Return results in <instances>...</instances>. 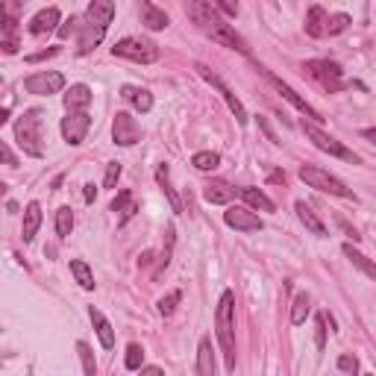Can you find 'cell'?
Returning a JSON list of instances; mask_svg holds the SVG:
<instances>
[{"label":"cell","instance_id":"cell-1","mask_svg":"<svg viewBox=\"0 0 376 376\" xmlns=\"http://www.w3.org/2000/svg\"><path fill=\"white\" fill-rule=\"evenodd\" d=\"M185 15L197 24V30H200V33L209 35L212 42H218L221 47L238 50V53H250L247 42L235 33L232 24H227V21H223V18L218 15L215 6H212V3H203V0H191V3L185 6Z\"/></svg>","mask_w":376,"mask_h":376},{"label":"cell","instance_id":"cell-2","mask_svg":"<svg viewBox=\"0 0 376 376\" xmlns=\"http://www.w3.org/2000/svg\"><path fill=\"white\" fill-rule=\"evenodd\" d=\"M112 18H115V3H109V0H92L89 9H85V18L80 24V47H77L80 56L92 53V50L103 42Z\"/></svg>","mask_w":376,"mask_h":376},{"label":"cell","instance_id":"cell-3","mask_svg":"<svg viewBox=\"0 0 376 376\" xmlns=\"http://www.w3.org/2000/svg\"><path fill=\"white\" fill-rule=\"evenodd\" d=\"M215 335L221 344V356L227 370H235V294L223 291L215 311Z\"/></svg>","mask_w":376,"mask_h":376},{"label":"cell","instance_id":"cell-4","mask_svg":"<svg viewBox=\"0 0 376 376\" xmlns=\"http://www.w3.org/2000/svg\"><path fill=\"white\" fill-rule=\"evenodd\" d=\"M15 142L27 156L33 159L44 156V112L42 109H27L15 121Z\"/></svg>","mask_w":376,"mask_h":376},{"label":"cell","instance_id":"cell-5","mask_svg":"<svg viewBox=\"0 0 376 376\" xmlns=\"http://www.w3.org/2000/svg\"><path fill=\"white\" fill-rule=\"evenodd\" d=\"M112 56L139 62V65H150V62L159 59V44L150 42V39H142V35H127V39L115 42V47H112Z\"/></svg>","mask_w":376,"mask_h":376},{"label":"cell","instance_id":"cell-6","mask_svg":"<svg viewBox=\"0 0 376 376\" xmlns=\"http://www.w3.org/2000/svg\"><path fill=\"white\" fill-rule=\"evenodd\" d=\"M300 180H303L309 188H318V191H323V194H335V197H353V191L338 180V177H332L330 171H323V168H315V165H303L300 168Z\"/></svg>","mask_w":376,"mask_h":376},{"label":"cell","instance_id":"cell-7","mask_svg":"<svg viewBox=\"0 0 376 376\" xmlns=\"http://www.w3.org/2000/svg\"><path fill=\"white\" fill-rule=\"evenodd\" d=\"M306 71L315 77L323 89H330V92H338V89H344V71L338 62H330V59H311L306 62Z\"/></svg>","mask_w":376,"mask_h":376},{"label":"cell","instance_id":"cell-8","mask_svg":"<svg viewBox=\"0 0 376 376\" xmlns=\"http://www.w3.org/2000/svg\"><path fill=\"white\" fill-rule=\"evenodd\" d=\"M259 74H262V77H265V80H268V83L273 85V89H277V92H280V94H282V97H285L288 103H291L297 112H303V115H306V118H311V121H323V115H321V112H318L315 106H311L306 97H300V94H297V92H294L291 85H288V83H282V80L277 77V74H271L268 68H259Z\"/></svg>","mask_w":376,"mask_h":376},{"label":"cell","instance_id":"cell-9","mask_svg":"<svg viewBox=\"0 0 376 376\" xmlns=\"http://www.w3.org/2000/svg\"><path fill=\"white\" fill-rule=\"evenodd\" d=\"M303 133L309 135L311 142H315V147H318V150H323V153L338 156V159H347V162H353V165L359 162V156H356V153H350V150H347L341 142H335L330 133H323V130L318 127V123H306V121H303Z\"/></svg>","mask_w":376,"mask_h":376},{"label":"cell","instance_id":"cell-10","mask_svg":"<svg viewBox=\"0 0 376 376\" xmlns=\"http://www.w3.org/2000/svg\"><path fill=\"white\" fill-rule=\"evenodd\" d=\"M139 139H142L139 121H135L130 112H118V115L112 118V142L118 147H133V144H139Z\"/></svg>","mask_w":376,"mask_h":376},{"label":"cell","instance_id":"cell-11","mask_svg":"<svg viewBox=\"0 0 376 376\" xmlns=\"http://www.w3.org/2000/svg\"><path fill=\"white\" fill-rule=\"evenodd\" d=\"M62 139H65L71 147H80L85 142V135L92 130V118L89 112H68L65 118H62Z\"/></svg>","mask_w":376,"mask_h":376},{"label":"cell","instance_id":"cell-12","mask_svg":"<svg viewBox=\"0 0 376 376\" xmlns=\"http://www.w3.org/2000/svg\"><path fill=\"white\" fill-rule=\"evenodd\" d=\"M24 89H27L30 94L50 97V94L65 89V77H62L59 71H39V74H33V77L24 80Z\"/></svg>","mask_w":376,"mask_h":376},{"label":"cell","instance_id":"cell-13","mask_svg":"<svg viewBox=\"0 0 376 376\" xmlns=\"http://www.w3.org/2000/svg\"><path fill=\"white\" fill-rule=\"evenodd\" d=\"M197 74H200V77H203L209 85H215V89L223 94V100H227V106L232 109V115H235V121L238 123H241V127H244V123H247V109H244V103H241V100H238L230 89H227V83H223L221 77H218V74H212L206 65H197Z\"/></svg>","mask_w":376,"mask_h":376},{"label":"cell","instance_id":"cell-14","mask_svg":"<svg viewBox=\"0 0 376 376\" xmlns=\"http://www.w3.org/2000/svg\"><path fill=\"white\" fill-rule=\"evenodd\" d=\"M223 221H227V227H232L238 232H259L262 227H265L262 218L247 206H230L227 212H223Z\"/></svg>","mask_w":376,"mask_h":376},{"label":"cell","instance_id":"cell-15","mask_svg":"<svg viewBox=\"0 0 376 376\" xmlns=\"http://www.w3.org/2000/svg\"><path fill=\"white\" fill-rule=\"evenodd\" d=\"M59 21H62L59 9H56V6H47V9L35 12V15L30 18L27 30H30L33 35H44V33H50V30H56V24H59Z\"/></svg>","mask_w":376,"mask_h":376},{"label":"cell","instance_id":"cell-16","mask_svg":"<svg viewBox=\"0 0 376 376\" xmlns=\"http://www.w3.org/2000/svg\"><path fill=\"white\" fill-rule=\"evenodd\" d=\"M232 197H235V188L230 182L215 180V182H209L203 188V200L212 203V206H227V203H232Z\"/></svg>","mask_w":376,"mask_h":376},{"label":"cell","instance_id":"cell-17","mask_svg":"<svg viewBox=\"0 0 376 376\" xmlns=\"http://www.w3.org/2000/svg\"><path fill=\"white\" fill-rule=\"evenodd\" d=\"M297 218H300V223H303V227L309 230V232H315V235H327V223H323L318 215H315V209H311L309 203H306V200H297Z\"/></svg>","mask_w":376,"mask_h":376},{"label":"cell","instance_id":"cell-18","mask_svg":"<svg viewBox=\"0 0 376 376\" xmlns=\"http://www.w3.org/2000/svg\"><path fill=\"white\" fill-rule=\"evenodd\" d=\"M89 106H92V89L89 85H83V83L71 85L68 94H65V109L68 112H85Z\"/></svg>","mask_w":376,"mask_h":376},{"label":"cell","instance_id":"cell-19","mask_svg":"<svg viewBox=\"0 0 376 376\" xmlns=\"http://www.w3.org/2000/svg\"><path fill=\"white\" fill-rule=\"evenodd\" d=\"M142 24L147 30H165L171 18H168V12L165 9H159L156 3H150V0H144L142 3Z\"/></svg>","mask_w":376,"mask_h":376},{"label":"cell","instance_id":"cell-20","mask_svg":"<svg viewBox=\"0 0 376 376\" xmlns=\"http://www.w3.org/2000/svg\"><path fill=\"white\" fill-rule=\"evenodd\" d=\"M238 194H241V200L250 209H259V212H273V209H277V203H273V200L262 191V188L247 185V188H238Z\"/></svg>","mask_w":376,"mask_h":376},{"label":"cell","instance_id":"cell-21","mask_svg":"<svg viewBox=\"0 0 376 376\" xmlns=\"http://www.w3.org/2000/svg\"><path fill=\"white\" fill-rule=\"evenodd\" d=\"M39 227H42V203H27V209H24V230H21V235H24V241H33L35 238V232H39Z\"/></svg>","mask_w":376,"mask_h":376},{"label":"cell","instance_id":"cell-22","mask_svg":"<svg viewBox=\"0 0 376 376\" xmlns=\"http://www.w3.org/2000/svg\"><path fill=\"white\" fill-rule=\"evenodd\" d=\"M156 182H159L162 191H165L173 215H182V203H180V197H177V191H173V185H171V171H168V165H159V168H156Z\"/></svg>","mask_w":376,"mask_h":376},{"label":"cell","instance_id":"cell-23","mask_svg":"<svg viewBox=\"0 0 376 376\" xmlns=\"http://www.w3.org/2000/svg\"><path fill=\"white\" fill-rule=\"evenodd\" d=\"M89 318H92V323H94V330H97V338H100V344H103L106 350L115 344V330H112V323L103 318V311L100 309H89Z\"/></svg>","mask_w":376,"mask_h":376},{"label":"cell","instance_id":"cell-24","mask_svg":"<svg viewBox=\"0 0 376 376\" xmlns=\"http://www.w3.org/2000/svg\"><path fill=\"white\" fill-rule=\"evenodd\" d=\"M197 376H218L215 373V353H212L209 338H203L197 347Z\"/></svg>","mask_w":376,"mask_h":376},{"label":"cell","instance_id":"cell-25","mask_svg":"<svg viewBox=\"0 0 376 376\" xmlns=\"http://www.w3.org/2000/svg\"><path fill=\"white\" fill-rule=\"evenodd\" d=\"M121 97L130 100V103L139 109V112H150L153 109V94H150L147 89H135V85H123L121 89Z\"/></svg>","mask_w":376,"mask_h":376},{"label":"cell","instance_id":"cell-26","mask_svg":"<svg viewBox=\"0 0 376 376\" xmlns=\"http://www.w3.org/2000/svg\"><path fill=\"white\" fill-rule=\"evenodd\" d=\"M344 256H347L350 262H353V265H356L361 273H365L368 280H376V268H373V262H370L365 253H359V250H356L353 244H344Z\"/></svg>","mask_w":376,"mask_h":376},{"label":"cell","instance_id":"cell-27","mask_svg":"<svg viewBox=\"0 0 376 376\" xmlns=\"http://www.w3.org/2000/svg\"><path fill=\"white\" fill-rule=\"evenodd\" d=\"M71 273H74V280L80 282L83 291H94V273L83 259H71Z\"/></svg>","mask_w":376,"mask_h":376},{"label":"cell","instance_id":"cell-28","mask_svg":"<svg viewBox=\"0 0 376 376\" xmlns=\"http://www.w3.org/2000/svg\"><path fill=\"white\" fill-rule=\"evenodd\" d=\"M323 24H327V12H323V6H311L309 15H306V33L311 35V39H321Z\"/></svg>","mask_w":376,"mask_h":376},{"label":"cell","instance_id":"cell-29","mask_svg":"<svg viewBox=\"0 0 376 376\" xmlns=\"http://www.w3.org/2000/svg\"><path fill=\"white\" fill-rule=\"evenodd\" d=\"M309 311H311V297H309L306 291H300V294L294 297V303H291V323H294V327L306 323Z\"/></svg>","mask_w":376,"mask_h":376},{"label":"cell","instance_id":"cell-30","mask_svg":"<svg viewBox=\"0 0 376 376\" xmlns=\"http://www.w3.org/2000/svg\"><path fill=\"white\" fill-rule=\"evenodd\" d=\"M191 165H194L197 171L209 173V171H215V168L221 165V156L215 153V150H200V153L191 156Z\"/></svg>","mask_w":376,"mask_h":376},{"label":"cell","instance_id":"cell-31","mask_svg":"<svg viewBox=\"0 0 376 376\" xmlns=\"http://www.w3.org/2000/svg\"><path fill=\"white\" fill-rule=\"evenodd\" d=\"M71 230H74V212H71V206H62L56 212V235L59 238H68Z\"/></svg>","mask_w":376,"mask_h":376},{"label":"cell","instance_id":"cell-32","mask_svg":"<svg viewBox=\"0 0 376 376\" xmlns=\"http://www.w3.org/2000/svg\"><path fill=\"white\" fill-rule=\"evenodd\" d=\"M347 27H350V15H344V12H335V15H327V24H323V33L338 35V33H344Z\"/></svg>","mask_w":376,"mask_h":376},{"label":"cell","instance_id":"cell-33","mask_svg":"<svg viewBox=\"0 0 376 376\" xmlns=\"http://www.w3.org/2000/svg\"><path fill=\"white\" fill-rule=\"evenodd\" d=\"M77 353H80V361H83V373L85 376H97V365H94V353H92V347L80 341L77 344Z\"/></svg>","mask_w":376,"mask_h":376},{"label":"cell","instance_id":"cell-34","mask_svg":"<svg viewBox=\"0 0 376 376\" xmlns=\"http://www.w3.org/2000/svg\"><path fill=\"white\" fill-rule=\"evenodd\" d=\"M180 300H182V291H168L165 297L159 300V315H162V318H171L173 311H177Z\"/></svg>","mask_w":376,"mask_h":376},{"label":"cell","instance_id":"cell-35","mask_svg":"<svg viewBox=\"0 0 376 376\" xmlns=\"http://www.w3.org/2000/svg\"><path fill=\"white\" fill-rule=\"evenodd\" d=\"M142 361H144V350L139 344H130L127 347V370H142Z\"/></svg>","mask_w":376,"mask_h":376},{"label":"cell","instance_id":"cell-36","mask_svg":"<svg viewBox=\"0 0 376 376\" xmlns=\"http://www.w3.org/2000/svg\"><path fill=\"white\" fill-rule=\"evenodd\" d=\"M121 162H109V165H106V177H103V185L106 188H115L118 185V180H121Z\"/></svg>","mask_w":376,"mask_h":376},{"label":"cell","instance_id":"cell-37","mask_svg":"<svg viewBox=\"0 0 376 376\" xmlns=\"http://www.w3.org/2000/svg\"><path fill=\"white\" fill-rule=\"evenodd\" d=\"M315 341H318V350L327 347V315L315 318Z\"/></svg>","mask_w":376,"mask_h":376},{"label":"cell","instance_id":"cell-38","mask_svg":"<svg viewBox=\"0 0 376 376\" xmlns=\"http://www.w3.org/2000/svg\"><path fill=\"white\" fill-rule=\"evenodd\" d=\"M0 162H3V165H9V168H18V156L12 153V147H9L6 142H0Z\"/></svg>","mask_w":376,"mask_h":376},{"label":"cell","instance_id":"cell-39","mask_svg":"<svg viewBox=\"0 0 376 376\" xmlns=\"http://www.w3.org/2000/svg\"><path fill=\"white\" fill-rule=\"evenodd\" d=\"M80 27V18L77 15H71L65 24H62V27H56V33H59V39H71V33Z\"/></svg>","mask_w":376,"mask_h":376},{"label":"cell","instance_id":"cell-40","mask_svg":"<svg viewBox=\"0 0 376 376\" xmlns=\"http://www.w3.org/2000/svg\"><path fill=\"white\" fill-rule=\"evenodd\" d=\"M53 56H59V47H47V50H39V53H30L27 62L35 65V62H44V59H53Z\"/></svg>","mask_w":376,"mask_h":376},{"label":"cell","instance_id":"cell-41","mask_svg":"<svg viewBox=\"0 0 376 376\" xmlns=\"http://www.w3.org/2000/svg\"><path fill=\"white\" fill-rule=\"evenodd\" d=\"M130 203H133V194L130 191H121L115 200H112V212H127Z\"/></svg>","mask_w":376,"mask_h":376},{"label":"cell","instance_id":"cell-42","mask_svg":"<svg viewBox=\"0 0 376 376\" xmlns=\"http://www.w3.org/2000/svg\"><path fill=\"white\" fill-rule=\"evenodd\" d=\"M338 368H341L344 373H359V359L356 356H341L338 359Z\"/></svg>","mask_w":376,"mask_h":376},{"label":"cell","instance_id":"cell-43","mask_svg":"<svg viewBox=\"0 0 376 376\" xmlns=\"http://www.w3.org/2000/svg\"><path fill=\"white\" fill-rule=\"evenodd\" d=\"M212 6H215L218 15H221V12H223V15H230V18L238 15V6H232V3H212Z\"/></svg>","mask_w":376,"mask_h":376},{"label":"cell","instance_id":"cell-44","mask_svg":"<svg viewBox=\"0 0 376 376\" xmlns=\"http://www.w3.org/2000/svg\"><path fill=\"white\" fill-rule=\"evenodd\" d=\"M0 50H3V53H18V42H15V39L0 42Z\"/></svg>","mask_w":376,"mask_h":376},{"label":"cell","instance_id":"cell-45","mask_svg":"<svg viewBox=\"0 0 376 376\" xmlns=\"http://www.w3.org/2000/svg\"><path fill=\"white\" fill-rule=\"evenodd\" d=\"M338 223H341V230H344V232H347V235H350V238H353V241H359V238H361V235H359V232H356V230H353V227H350V223H347V221H344V218H338Z\"/></svg>","mask_w":376,"mask_h":376},{"label":"cell","instance_id":"cell-46","mask_svg":"<svg viewBox=\"0 0 376 376\" xmlns=\"http://www.w3.org/2000/svg\"><path fill=\"white\" fill-rule=\"evenodd\" d=\"M259 127H262V130H265V135H268V139H271L273 144H277V135H273V130H271V123H268L265 118H259Z\"/></svg>","mask_w":376,"mask_h":376},{"label":"cell","instance_id":"cell-47","mask_svg":"<svg viewBox=\"0 0 376 376\" xmlns=\"http://www.w3.org/2000/svg\"><path fill=\"white\" fill-rule=\"evenodd\" d=\"M83 194H85V203H94V197H97V185H92V182H89V185H85V191H83Z\"/></svg>","mask_w":376,"mask_h":376},{"label":"cell","instance_id":"cell-48","mask_svg":"<svg viewBox=\"0 0 376 376\" xmlns=\"http://www.w3.org/2000/svg\"><path fill=\"white\" fill-rule=\"evenodd\" d=\"M268 182H285V173L282 171H273L271 177H268Z\"/></svg>","mask_w":376,"mask_h":376},{"label":"cell","instance_id":"cell-49","mask_svg":"<svg viewBox=\"0 0 376 376\" xmlns=\"http://www.w3.org/2000/svg\"><path fill=\"white\" fill-rule=\"evenodd\" d=\"M142 376H162V370H159V368H144Z\"/></svg>","mask_w":376,"mask_h":376},{"label":"cell","instance_id":"cell-50","mask_svg":"<svg viewBox=\"0 0 376 376\" xmlns=\"http://www.w3.org/2000/svg\"><path fill=\"white\" fill-rule=\"evenodd\" d=\"M9 115H12V112H9V109H0V127H3V123L9 121Z\"/></svg>","mask_w":376,"mask_h":376},{"label":"cell","instance_id":"cell-51","mask_svg":"<svg viewBox=\"0 0 376 376\" xmlns=\"http://www.w3.org/2000/svg\"><path fill=\"white\" fill-rule=\"evenodd\" d=\"M3 194H6V185H3V182H0V197H3Z\"/></svg>","mask_w":376,"mask_h":376},{"label":"cell","instance_id":"cell-52","mask_svg":"<svg viewBox=\"0 0 376 376\" xmlns=\"http://www.w3.org/2000/svg\"><path fill=\"white\" fill-rule=\"evenodd\" d=\"M361 376H373V373H361Z\"/></svg>","mask_w":376,"mask_h":376}]
</instances>
